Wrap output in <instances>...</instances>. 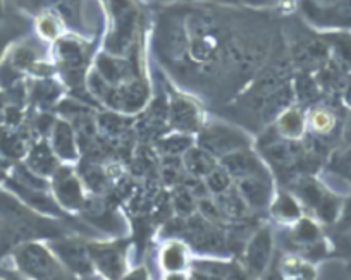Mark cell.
Masks as SVG:
<instances>
[{
	"label": "cell",
	"mask_w": 351,
	"mask_h": 280,
	"mask_svg": "<svg viewBox=\"0 0 351 280\" xmlns=\"http://www.w3.org/2000/svg\"><path fill=\"white\" fill-rule=\"evenodd\" d=\"M174 208L180 215H191L195 210L193 194L186 188H178L174 191Z\"/></svg>",
	"instance_id": "obj_24"
},
{
	"label": "cell",
	"mask_w": 351,
	"mask_h": 280,
	"mask_svg": "<svg viewBox=\"0 0 351 280\" xmlns=\"http://www.w3.org/2000/svg\"><path fill=\"white\" fill-rule=\"evenodd\" d=\"M329 45L332 47L337 64H339L344 71H350L351 69V35H348V33L330 35Z\"/></svg>",
	"instance_id": "obj_16"
},
{
	"label": "cell",
	"mask_w": 351,
	"mask_h": 280,
	"mask_svg": "<svg viewBox=\"0 0 351 280\" xmlns=\"http://www.w3.org/2000/svg\"><path fill=\"white\" fill-rule=\"evenodd\" d=\"M296 238L302 242H315L317 238H319V229L313 222L303 218L298 227H296Z\"/></svg>",
	"instance_id": "obj_27"
},
{
	"label": "cell",
	"mask_w": 351,
	"mask_h": 280,
	"mask_svg": "<svg viewBox=\"0 0 351 280\" xmlns=\"http://www.w3.org/2000/svg\"><path fill=\"white\" fill-rule=\"evenodd\" d=\"M263 153L279 167H288L298 160L300 155H302V148L295 143H274L265 148Z\"/></svg>",
	"instance_id": "obj_15"
},
{
	"label": "cell",
	"mask_w": 351,
	"mask_h": 280,
	"mask_svg": "<svg viewBox=\"0 0 351 280\" xmlns=\"http://www.w3.org/2000/svg\"><path fill=\"white\" fill-rule=\"evenodd\" d=\"M298 95L302 97L303 100H308L315 95V86H313L312 79H308L306 76H303L302 79L298 81Z\"/></svg>",
	"instance_id": "obj_32"
},
{
	"label": "cell",
	"mask_w": 351,
	"mask_h": 280,
	"mask_svg": "<svg viewBox=\"0 0 351 280\" xmlns=\"http://www.w3.org/2000/svg\"><path fill=\"white\" fill-rule=\"evenodd\" d=\"M53 193H56L57 201L62 205L64 208L69 210H76V208L83 207V191H81V184L77 181L76 175L69 170V168H60L53 174L52 182Z\"/></svg>",
	"instance_id": "obj_7"
},
{
	"label": "cell",
	"mask_w": 351,
	"mask_h": 280,
	"mask_svg": "<svg viewBox=\"0 0 351 280\" xmlns=\"http://www.w3.org/2000/svg\"><path fill=\"white\" fill-rule=\"evenodd\" d=\"M238 193L250 208H265L271 203V186L265 175L239 179Z\"/></svg>",
	"instance_id": "obj_8"
},
{
	"label": "cell",
	"mask_w": 351,
	"mask_h": 280,
	"mask_svg": "<svg viewBox=\"0 0 351 280\" xmlns=\"http://www.w3.org/2000/svg\"><path fill=\"white\" fill-rule=\"evenodd\" d=\"M148 91L147 86L143 83H130L126 86H121L119 90L109 91L106 95V100L112 107L121 110H126V112H133L143 107V103L147 102Z\"/></svg>",
	"instance_id": "obj_9"
},
{
	"label": "cell",
	"mask_w": 351,
	"mask_h": 280,
	"mask_svg": "<svg viewBox=\"0 0 351 280\" xmlns=\"http://www.w3.org/2000/svg\"><path fill=\"white\" fill-rule=\"evenodd\" d=\"M99 71L106 81H119L128 74V64L112 57L102 55L99 59Z\"/></svg>",
	"instance_id": "obj_20"
},
{
	"label": "cell",
	"mask_w": 351,
	"mask_h": 280,
	"mask_svg": "<svg viewBox=\"0 0 351 280\" xmlns=\"http://www.w3.org/2000/svg\"><path fill=\"white\" fill-rule=\"evenodd\" d=\"M184 165H186V170L195 177H207L217 167L214 157L204 148H190L184 153Z\"/></svg>",
	"instance_id": "obj_12"
},
{
	"label": "cell",
	"mask_w": 351,
	"mask_h": 280,
	"mask_svg": "<svg viewBox=\"0 0 351 280\" xmlns=\"http://www.w3.org/2000/svg\"><path fill=\"white\" fill-rule=\"evenodd\" d=\"M43 280H69V279L66 277V273L59 272V273H53V275L47 277V279H43Z\"/></svg>",
	"instance_id": "obj_38"
},
{
	"label": "cell",
	"mask_w": 351,
	"mask_h": 280,
	"mask_svg": "<svg viewBox=\"0 0 351 280\" xmlns=\"http://www.w3.org/2000/svg\"><path fill=\"white\" fill-rule=\"evenodd\" d=\"M16 36V29L11 26H0V59L8 50L9 43L12 42V38Z\"/></svg>",
	"instance_id": "obj_30"
},
{
	"label": "cell",
	"mask_w": 351,
	"mask_h": 280,
	"mask_svg": "<svg viewBox=\"0 0 351 280\" xmlns=\"http://www.w3.org/2000/svg\"><path fill=\"white\" fill-rule=\"evenodd\" d=\"M350 103H351V97H350Z\"/></svg>",
	"instance_id": "obj_40"
},
{
	"label": "cell",
	"mask_w": 351,
	"mask_h": 280,
	"mask_svg": "<svg viewBox=\"0 0 351 280\" xmlns=\"http://www.w3.org/2000/svg\"><path fill=\"white\" fill-rule=\"evenodd\" d=\"M248 4H253V5H269V4H274V2H278V0H246Z\"/></svg>",
	"instance_id": "obj_36"
},
{
	"label": "cell",
	"mask_w": 351,
	"mask_h": 280,
	"mask_svg": "<svg viewBox=\"0 0 351 280\" xmlns=\"http://www.w3.org/2000/svg\"><path fill=\"white\" fill-rule=\"evenodd\" d=\"M12 258L18 272L32 280H43L53 273L62 272L53 251L40 242L32 241L12 249Z\"/></svg>",
	"instance_id": "obj_2"
},
{
	"label": "cell",
	"mask_w": 351,
	"mask_h": 280,
	"mask_svg": "<svg viewBox=\"0 0 351 280\" xmlns=\"http://www.w3.org/2000/svg\"><path fill=\"white\" fill-rule=\"evenodd\" d=\"M276 214L282 218H298L300 217V207L296 205L295 200H291L289 196H282L281 200L276 203L274 207Z\"/></svg>",
	"instance_id": "obj_26"
},
{
	"label": "cell",
	"mask_w": 351,
	"mask_h": 280,
	"mask_svg": "<svg viewBox=\"0 0 351 280\" xmlns=\"http://www.w3.org/2000/svg\"><path fill=\"white\" fill-rule=\"evenodd\" d=\"M53 151L59 155L60 158H76V147H74V134L69 124L57 123L53 127V138H52Z\"/></svg>",
	"instance_id": "obj_13"
},
{
	"label": "cell",
	"mask_w": 351,
	"mask_h": 280,
	"mask_svg": "<svg viewBox=\"0 0 351 280\" xmlns=\"http://www.w3.org/2000/svg\"><path fill=\"white\" fill-rule=\"evenodd\" d=\"M123 280H148V273L145 268H138L134 272H131L130 275L124 277Z\"/></svg>",
	"instance_id": "obj_33"
},
{
	"label": "cell",
	"mask_w": 351,
	"mask_h": 280,
	"mask_svg": "<svg viewBox=\"0 0 351 280\" xmlns=\"http://www.w3.org/2000/svg\"><path fill=\"white\" fill-rule=\"evenodd\" d=\"M0 255H2V253H0Z\"/></svg>",
	"instance_id": "obj_41"
},
{
	"label": "cell",
	"mask_w": 351,
	"mask_h": 280,
	"mask_svg": "<svg viewBox=\"0 0 351 280\" xmlns=\"http://www.w3.org/2000/svg\"><path fill=\"white\" fill-rule=\"evenodd\" d=\"M310 123H312L313 131H317L319 134H329L336 126V117L330 110L317 109L312 112Z\"/></svg>",
	"instance_id": "obj_21"
},
{
	"label": "cell",
	"mask_w": 351,
	"mask_h": 280,
	"mask_svg": "<svg viewBox=\"0 0 351 280\" xmlns=\"http://www.w3.org/2000/svg\"><path fill=\"white\" fill-rule=\"evenodd\" d=\"M171 117L172 124L181 131H193L198 126L197 110H195V107L191 103L184 102V100H176L172 103Z\"/></svg>",
	"instance_id": "obj_14"
},
{
	"label": "cell",
	"mask_w": 351,
	"mask_h": 280,
	"mask_svg": "<svg viewBox=\"0 0 351 280\" xmlns=\"http://www.w3.org/2000/svg\"><path fill=\"white\" fill-rule=\"evenodd\" d=\"M0 280H23L18 273L11 272V270L0 268Z\"/></svg>",
	"instance_id": "obj_35"
},
{
	"label": "cell",
	"mask_w": 351,
	"mask_h": 280,
	"mask_svg": "<svg viewBox=\"0 0 351 280\" xmlns=\"http://www.w3.org/2000/svg\"><path fill=\"white\" fill-rule=\"evenodd\" d=\"M202 148L210 155L226 157L229 153L243 150L246 147V138L238 131L226 126H210L202 133Z\"/></svg>",
	"instance_id": "obj_3"
},
{
	"label": "cell",
	"mask_w": 351,
	"mask_h": 280,
	"mask_svg": "<svg viewBox=\"0 0 351 280\" xmlns=\"http://www.w3.org/2000/svg\"><path fill=\"white\" fill-rule=\"evenodd\" d=\"M38 29L43 36H47V38L57 36V23L53 21L52 16H43L38 23Z\"/></svg>",
	"instance_id": "obj_29"
},
{
	"label": "cell",
	"mask_w": 351,
	"mask_h": 280,
	"mask_svg": "<svg viewBox=\"0 0 351 280\" xmlns=\"http://www.w3.org/2000/svg\"><path fill=\"white\" fill-rule=\"evenodd\" d=\"M279 127H281V131L286 136H300L303 131L302 114H300L298 110H289V112H286L285 116L281 117V120H279Z\"/></svg>",
	"instance_id": "obj_22"
},
{
	"label": "cell",
	"mask_w": 351,
	"mask_h": 280,
	"mask_svg": "<svg viewBox=\"0 0 351 280\" xmlns=\"http://www.w3.org/2000/svg\"><path fill=\"white\" fill-rule=\"evenodd\" d=\"M272 255V234L267 227L260 229L246 248V268L252 275L258 277L265 272Z\"/></svg>",
	"instance_id": "obj_6"
},
{
	"label": "cell",
	"mask_w": 351,
	"mask_h": 280,
	"mask_svg": "<svg viewBox=\"0 0 351 280\" xmlns=\"http://www.w3.org/2000/svg\"><path fill=\"white\" fill-rule=\"evenodd\" d=\"M343 141H344V144H346L348 148L351 147V116L348 117L346 123H344V127H343Z\"/></svg>",
	"instance_id": "obj_34"
},
{
	"label": "cell",
	"mask_w": 351,
	"mask_h": 280,
	"mask_svg": "<svg viewBox=\"0 0 351 280\" xmlns=\"http://www.w3.org/2000/svg\"><path fill=\"white\" fill-rule=\"evenodd\" d=\"M92 262L109 280H121L124 272V248L121 244L88 246Z\"/></svg>",
	"instance_id": "obj_5"
},
{
	"label": "cell",
	"mask_w": 351,
	"mask_h": 280,
	"mask_svg": "<svg viewBox=\"0 0 351 280\" xmlns=\"http://www.w3.org/2000/svg\"><path fill=\"white\" fill-rule=\"evenodd\" d=\"M26 164H28L29 170H32L33 174L40 175V177H43V175H53L57 170V162L56 158H53L52 150H50L45 143L36 144V147L29 151Z\"/></svg>",
	"instance_id": "obj_11"
},
{
	"label": "cell",
	"mask_w": 351,
	"mask_h": 280,
	"mask_svg": "<svg viewBox=\"0 0 351 280\" xmlns=\"http://www.w3.org/2000/svg\"><path fill=\"white\" fill-rule=\"evenodd\" d=\"M221 196V201H219V210L221 214L228 215V217L238 218L243 217L246 214V208L248 205L243 201V198L239 196V193H231V191H226V193L219 194Z\"/></svg>",
	"instance_id": "obj_18"
},
{
	"label": "cell",
	"mask_w": 351,
	"mask_h": 280,
	"mask_svg": "<svg viewBox=\"0 0 351 280\" xmlns=\"http://www.w3.org/2000/svg\"><path fill=\"white\" fill-rule=\"evenodd\" d=\"M52 251L57 258L77 275H90L93 272V262L88 248L80 244L77 241L64 239V241H53Z\"/></svg>",
	"instance_id": "obj_4"
},
{
	"label": "cell",
	"mask_w": 351,
	"mask_h": 280,
	"mask_svg": "<svg viewBox=\"0 0 351 280\" xmlns=\"http://www.w3.org/2000/svg\"><path fill=\"white\" fill-rule=\"evenodd\" d=\"M231 186V175L228 174L226 168L215 167L210 174L207 175V188L215 194H222L229 190Z\"/></svg>",
	"instance_id": "obj_23"
},
{
	"label": "cell",
	"mask_w": 351,
	"mask_h": 280,
	"mask_svg": "<svg viewBox=\"0 0 351 280\" xmlns=\"http://www.w3.org/2000/svg\"><path fill=\"white\" fill-rule=\"evenodd\" d=\"M59 55L69 74L77 73V71H80V67L83 66V62H84L83 50H81V47L74 42H60L59 43Z\"/></svg>",
	"instance_id": "obj_17"
},
{
	"label": "cell",
	"mask_w": 351,
	"mask_h": 280,
	"mask_svg": "<svg viewBox=\"0 0 351 280\" xmlns=\"http://www.w3.org/2000/svg\"><path fill=\"white\" fill-rule=\"evenodd\" d=\"M162 265L169 272H180L186 265V253L184 248L178 242H172L162 253Z\"/></svg>",
	"instance_id": "obj_19"
},
{
	"label": "cell",
	"mask_w": 351,
	"mask_h": 280,
	"mask_svg": "<svg viewBox=\"0 0 351 280\" xmlns=\"http://www.w3.org/2000/svg\"><path fill=\"white\" fill-rule=\"evenodd\" d=\"M351 227V198L346 200V203H343V210H341L339 218H337V229L341 231H346Z\"/></svg>",
	"instance_id": "obj_31"
},
{
	"label": "cell",
	"mask_w": 351,
	"mask_h": 280,
	"mask_svg": "<svg viewBox=\"0 0 351 280\" xmlns=\"http://www.w3.org/2000/svg\"><path fill=\"white\" fill-rule=\"evenodd\" d=\"M60 229L40 212L23 203L11 191L0 190V253L12 251L25 242L59 238Z\"/></svg>",
	"instance_id": "obj_1"
},
{
	"label": "cell",
	"mask_w": 351,
	"mask_h": 280,
	"mask_svg": "<svg viewBox=\"0 0 351 280\" xmlns=\"http://www.w3.org/2000/svg\"><path fill=\"white\" fill-rule=\"evenodd\" d=\"M5 177H8V167L2 160H0V182H4Z\"/></svg>",
	"instance_id": "obj_37"
},
{
	"label": "cell",
	"mask_w": 351,
	"mask_h": 280,
	"mask_svg": "<svg viewBox=\"0 0 351 280\" xmlns=\"http://www.w3.org/2000/svg\"><path fill=\"white\" fill-rule=\"evenodd\" d=\"M336 251L343 258L351 259V227L339 232V236L336 238Z\"/></svg>",
	"instance_id": "obj_28"
},
{
	"label": "cell",
	"mask_w": 351,
	"mask_h": 280,
	"mask_svg": "<svg viewBox=\"0 0 351 280\" xmlns=\"http://www.w3.org/2000/svg\"><path fill=\"white\" fill-rule=\"evenodd\" d=\"M191 147V141L190 138L186 136H171L169 140H165L164 143H162V150L165 151V153H171V155H176V153H186L188 150H190Z\"/></svg>",
	"instance_id": "obj_25"
},
{
	"label": "cell",
	"mask_w": 351,
	"mask_h": 280,
	"mask_svg": "<svg viewBox=\"0 0 351 280\" xmlns=\"http://www.w3.org/2000/svg\"><path fill=\"white\" fill-rule=\"evenodd\" d=\"M222 165L228 170L231 177H253V175H265V170L260 165V162L252 153L245 150L234 151V153L226 155Z\"/></svg>",
	"instance_id": "obj_10"
},
{
	"label": "cell",
	"mask_w": 351,
	"mask_h": 280,
	"mask_svg": "<svg viewBox=\"0 0 351 280\" xmlns=\"http://www.w3.org/2000/svg\"><path fill=\"white\" fill-rule=\"evenodd\" d=\"M165 280H186V277L180 272H172L171 275H167V279Z\"/></svg>",
	"instance_id": "obj_39"
}]
</instances>
